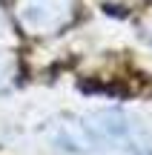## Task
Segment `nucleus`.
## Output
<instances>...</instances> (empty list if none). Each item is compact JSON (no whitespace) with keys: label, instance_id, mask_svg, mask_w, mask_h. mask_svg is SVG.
I'll list each match as a JSON object with an SVG mask.
<instances>
[{"label":"nucleus","instance_id":"1","mask_svg":"<svg viewBox=\"0 0 152 155\" xmlns=\"http://www.w3.org/2000/svg\"><path fill=\"white\" fill-rule=\"evenodd\" d=\"M57 141L80 155H152V135L121 109H101L66 124Z\"/></svg>","mask_w":152,"mask_h":155},{"label":"nucleus","instance_id":"2","mask_svg":"<svg viewBox=\"0 0 152 155\" xmlns=\"http://www.w3.org/2000/svg\"><path fill=\"white\" fill-rule=\"evenodd\" d=\"M78 0H15V20L32 38H49L75 20Z\"/></svg>","mask_w":152,"mask_h":155},{"label":"nucleus","instance_id":"3","mask_svg":"<svg viewBox=\"0 0 152 155\" xmlns=\"http://www.w3.org/2000/svg\"><path fill=\"white\" fill-rule=\"evenodd\" d=\"M15 75H17V61H15V55H11V52H0V92L15 81Z\"/></svg>","mask_w":152,"mask_h":155}]
</instances>
